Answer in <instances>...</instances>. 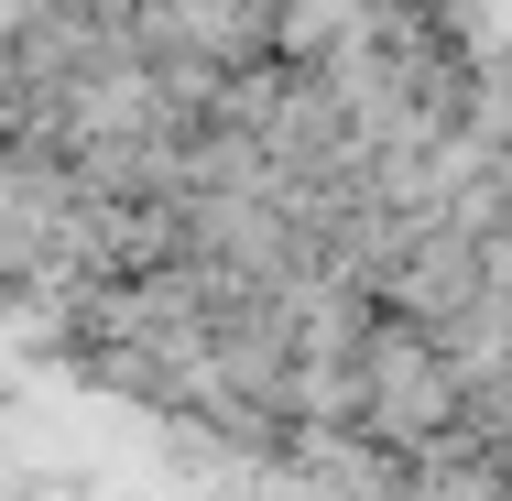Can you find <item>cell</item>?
<instances>
[{
	"label": "cell",
	"mask_w": 512,
	"mask_h": 501,
	"mask_svg": "<svg viewBox=\"0 0 512 501\" xmlns=\"http://www.w3.org/2000/svg\"><path fill=\"white\" fill-rule=\"evenodd\" d=\"M360 447H393V458H425V447H447L458 436V371L436 360V338L404 327V316H382L371 305V327L349 338V414H338Z\"/></svg>",
	"instance_id": "1"
}]
</instances>
